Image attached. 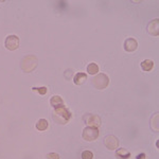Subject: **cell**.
<instances>
[{
    "label": "cell",
    "instance_id": "obj_10",
    "mask_svg": "<svg viewBox=\"0 0 159 159\" xmlns=\"http://www.w3.org/2000/svg\"><path fill=\"white\" fill-rule=\"evenodd\" d=\"M86 80H87V75L84 72H77L75 74L74 79H73V82L77 85H82L86 82Z\"/></svg>",
    "mask_w": 159,
    "mask_h": 159
},
{
    "label": "cell",
    "instance_id": "obj_3",
    "mask_svg": "<svg viewBox=\"0 0 159 159\" xmlns=\"http://www.w3.org/2000/svg\"><path fill=\"white\" fill-rule=\"evenodd\" d=\"M93 85L97 89H104L109 84V79L105 73H99L97 77L93 79Z\"/></svg>",
    "mask_w": 159,
    "mask_h": 159
},
{
    "label": "cell",
    "instance_id": "obj_13",
    "mask_svg": "<svg viewBox=\"0 0 159 159\" xmlns=\"http://www.w3.org/2000/svg\"><path fill=\"white\" fill-rule=\"evenodd\" d=\"M116 156L119 159H128L130 157V153L128 152V151L124 150V148H120V150L117 151Z\"/></svg>",
    "mask_w": 159,
    "mask_h": 159
},
{
    "label": "cell",
    "instance_id": "obj_5",
    "mask_svg": "<svg viewBox=\"0 0 159 159\" xmlns=\"http://www.w3.org/2000/svg\"><path fill=\"white\" fill-rule=\"evenodd\" d=\"M4 45H6L7 49L11 50V51H14V50H16L19 46V38L16 35H10V36H7L6 38Z\"/></svg>",
    "mask_w": 159,
    "mask_h": 159
},
{
    "label": "cell",
    "instance_id": "obj_2",
    "mask_svg": "<svg viewBox=\"0 0 159 159\" xmlns=\"http://www.w3.org/2000/svg\"><path fill=\"white\" fill-rule=\"evenodd\" d=\"M37 60L35 55H28L21 60V68L24 72H31L37 66Z\"/></svg>",
    "mask_w": 159,
    "mask_h": 159
},
{
    "label": "cell",
    "instance_id": "obj_4",
    "mask_svg": "<svg viewBox=\"0 0 159 159\" xmlns=\"http://www.w3.org/2000/svg\"><path fill=\"white\" fill-rule=\"evenodd\" d=\"M99 137V130L91 126H87L83 130V138L86 141H93Z\"/></svg>",
    "mask_w": 159,
    "mask_h": 159
},
{
    "label": "cell",
    "instance_id": "obj_6",
    "mask_svg": "<svg viewBox=\"0 0 159 159\" xmlns=\"http://www.w3.org/2000/svg\"><path fill=\"white\" fill-rule=\"evenodd\" d=\"M104 142L107 148H109V150H116L119 145V141L115 136H107L104 139Z\"/></svg>",
    "mask_w": 159,
    "mask_h": 159
},
{
    "label": "cell",
    "instance_id": "obj_18",
    "mask_svg": "<svg viewBox=\"0 0 159 159\" xmlns=\"http://www.w3.org/2000/svg\"><path fill=\"white\" fill-rule=\"evenodd\" d=\"M32 89L34 90V91H36V92H38L39 95H46L47 91H48V89L46 87H40V88H37V87H33Z\"/></svg>",
    "mask_w": 159,
    "mask_h": 159
},
{
    "label": "cell",
    "instance_id": "obj_20",
    "mask_svg": "<svg viewBox=\"0 0 159 159\" xmlns=\"http://www.w3.org/2000/svg\"><path fill=\"white\" fill-rule=\"evenodd\" d=\"M136 159H145V154L144 153H141L139 155L137 156V158Z\"/></svg>",
    "mask_w": 159,
    "mask_h": 159
},
{
    "label": "cell",
    "instance_id": "obj_16",
    "mask_svg": "<svg viewBox=\"0 0 159 159\" xmlns=\"http://www.w3.org/2000/svg\"><path fill=\"white\" fill-rule=\"evenodd\" d=\"M93 154L90 151H84L82 153V159H92Z\"/></svg>",
    "mask_w": 159,
    "mask_h": 159
},
{
    "label": "cell",
    "instance_id": "obj_8",
    "mask_svg": "<svg viewBox=\"0 0 159 159\" xmlns=\"http://www.w3.org/2000/svg\"><path fill=\"white\" fill-rule=\"evenodd\" d=\"M158 24H159V20L158 19H154L148 24V32L150 34L154 35V36H157L159 34V29H158Z\"/></svg>",
    "mask_w": 159,
    "mask_h": 159
},
{
    "label": "cell",
    "instance_id": "obj_7",
    "mask_svg": "<svg viewBox=\"0 0 159 159\" xmlns=\"http://www.w3.org/2000/svg\"><path fill=\"white\" fill-rule=\"evenodd\" d=\"M138 47V42L137 40L135 38H133V37H130V38H127L125 40L124 42V49L125 51L127 52H134L136 49H137Z\"/></svg>",
    "mask_w": 159,
    "mask_h": 159
},
{
    "label": "cell",
    "instance_id": "obj_12",
    "mask_svg": "<svg viewBox=\"0 0 159 159\" xmlns=\"http://www.w3.org/2000/svg\"><path fill=\"white\" fill-rule=\"evenodd\" d=\"M141 68H142L144 71H150L154 68V62L151 60H145L141 63Z\"/></svg>",
    "mask_w": 159,
    "mask_h": 159
},
{
    "label": "cell",
    "instance_id": "obj_19",
    "mask_svg": "<svg viewBox=\"0 0 159 159\" xmlns=\"http://www.w3.org/2000/svg\"><path fill=\"white\" fill-rule=\"evenodd\" d=\"M47 158L48 159H60V156L57 155L56 153H50L47 155Z\"/></svg>",
    "mask_w": 159,
    "mask_h": 159
},
{
    "label": "cell",
    "instance_id": "obj_15",
    "mask_svg": "<svg viewBox=\"0 0 159 159\" xmlns=\"http://www.w3.org/2000/svg\"><path fill=\"white\" fill-rule=\"evenodd\" d=\"M87 72L89 74H97L99 72V66L95 63H90L87 66Z\"/></svg>",
    "mask_w": 159,
    "mask_h": 159
},
{
    "label": "cell",
    "instance_id": "obj_11",
    "mask_svg": "<svg viewBox=\"0 0 159 159\" xmlns=\"http://www.w3.org/2000/svg\"><path fill=\"white\" fill-rule=\"evenodd\" d=\"M50 103H51V105L54 108H57V107H60V106L64 105V101H63V99L60 95H53L51 98V100H50Z\"/></svg>",
    "mask_w": 159,
    "mask_h": 159
},
{
    "label": "cell",
    "instance_id": "obj_14",
    "mask_svg": "<svg viewBox=\"0 0 159 159\" xmlns=\"http://www.w3.org/2000/svg\"><path fill=\"white\" fill-rule=\"evenodd\" d=\"M48 126H49V123H48V121L45 119H40L39 121H37V123H36V128L38 130H40V132L46 130L48 128Z\"/></svg>",
    "mask_w": 159,
    "mask_h": 159
},
{
    "label": "cell",
    "instance_id": "obj_9",
    "mask_svg": "<svg viewBox=\"0 0 159 159\" xmlns=\"http://www.w3.org/2000/svg\"><path fill=\"white\" fill-rule=\"evenodd\" d=\"M86 123H87V125L91 126V127L98 128V127H100V125H101V119L98 116L91 115L88 117V119L86 120Z\"/></svg>",
    "mask_w": 159,
    "mask_h": 159
},
{
    "label": "cell",
    "instance_id": "obj_1",
    "mask_svg": "<svg viewBox=\"0 0 159 159\" xmlns=\"http://www.w3.org/2000/svg\"><path fill=\"white\" fill-rule=\"evenodd\" d=\"M71 118V113L66 108V106L63 105L60 107L55 108L54 113H53V119L55 122L60 123V124H65Z\"/></svg>",
    "mask_w": 159,
    "mask_h": 159
},
{
    "label": "cell",
    "instance_id": "obj_17",
    "mask_svg": "<svg viewBox=\"0 0 159 159\" xmlns=\"http://www.w3.org/2000/svg\"><path fill=\"white\" fill-rule=\"evenodd\" d=\"M152 125H153V128L155 130H158V113H156L155 116L153 117V119H152Z\"/></svg>",
    "mask_w": 159,
    "mask_h": 159
}]
</instances>
